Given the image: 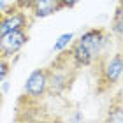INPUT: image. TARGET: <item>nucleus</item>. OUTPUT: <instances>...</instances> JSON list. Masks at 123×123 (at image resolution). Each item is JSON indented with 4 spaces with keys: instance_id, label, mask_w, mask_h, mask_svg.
Segmentation results:
<instances>
[{
    "instance_id": "obj_3",
    "label": "nucleus",
    "mask_w": 123,
    "mask_h": 123,
    "mask_svg": "<svg viewBox=\"0 0 123 123\" xmlns=\"http://www.w3.org/2000/svg\"><path fill=\"white\" fill-rule=\"evenodd\" d=\"M90 67H93V76H95V95L104 97L120 85L123 70L121 51H116L114 55H107L104 51Z\"/></svg>"
},
{
    "instance_id": "obj_1",
    "label": "nucleus",
    "mask_w": 123,
    "mask_h": 123,
    "mask_svg": "<svg viewBox=\"0 0 123 123\" xmlns=\"http://www.w3.org/2000/svg\"><path fill=\"white\" fill-rule=\"evenodd\" d=\"M48 70V95L46 97H62L72 88L74 81L81 72V67L74 62L69 46L58 51V55L46 67Z\"/></svg>"
},
{
    "instance_id": "obj_6",
    "label": "nucleus",
    "mask_w": 123,
    "mask_h": 123,
    "mask_svg": "<svg viewBox=\"0 0 123 123\" xmlns=\"http://www.w3.org/2000/svg\"><path fill=\"white\" fill-rule=\"evenodd\" d=\"M28 12H30V16L33 19L48 18V16H51L55 12H60L58 0H33Z\"/></svg>"
},
{
    "instance_id": "obj_7",
    "label": "nucleus",
    "mask_w": 123,
    "mask_h": 123,
    "mask_svg": "<svg viewBox=\"0 0 123 123\" xmlns=\"http://www.w3.org/2000/svg\"><path fill=\"white\" fill-rule=\"evenodd\" d=\"M105 121H111V123L113 121L114 123H121L123 121V102H121V93L120 92L114 95V98H111Z\"/></svg>"
},
{
    "instance_id": "obj_8",
    "label": "nucleus",
    "mask_w": 123,
    "mask_h": 123,
    "mask_svg": "<svg viewBox=\"0 0 123 123\" xmlns=\"http://www.w3.org/2000/svg\"><path fill=\"white\" fill-rule=\"evenodd\" d=\"M121 4L116 5V11H114V16L113 19H111V33H114L116 37H118V41L121 39V30H123V18H121Z\"/></svg>"
},
{
    "instance_id": "obj_11",
    "label": "nucleus",
    "mask_w": 123,
    "mask_h": 123,
    "mask_svg": "<svg viewBox=\"0 0 123 123\" xmlns=\"http://www.w3.org/2000/svg\"><path fill=\"white\" fill-rule=\"evenodd\" d=\"M79 4V0H58V5H60V11L63 9H72L74 5Z\"/></svg>"
},
{
    "instance_id": "obj_2",
    "label": "nucleus",
    "mask_w": 123,
    "mask_h": 123,
    "mask_svg": "<svg viewBox=\"0 0 123 123\" xmlns=\"http://www.w3.org/2000/svg\"><path fill=\"white\" fill-rule=\"evenodd\" d=\"M111 33L107 28L104 26H95V28L86 30L85 33H81V37L69 44V51L72 55V58L77 65L81 67H90L100 55L105 51V46L109 44Z\"/></svg>"
},
{
    "instance_id": "obj_9",
    "label": "nucleus",
    "mask_w": 123,
    "mask_h": 123,
    "mask_svg": "<svg viewBox=\"0 0 123 123\" xmlns=\"http://www.w3.org/2000/svg\"><path fill=\"white\" fill-rule=\"evenodd\" d=\"M72 39H74V35L72 33H62V35L58 37V41L55 42V46H53V51H62V49H65L69 44L72 42Z\"/></svg>"
},
{
    "instance_id": "obj_12",
    "label": "nucleus",
    "mask_w": 123,
    "mask_h": 123,
    "mask_svg": "<svg viewBox=\"0 0 123 123\" xmlns=\"http://www.w3.org/2000/svg\"><path fill=\"white\" fill-rule=\"evenodd\" d=\"M32 4H33V0H14V5L18 9H23V11H30Z\"/></svg>"
},
{
    "instance_id": "obj_15",
    "label": "nucleus",
    "mask_w": 123,
    "mask_h": 123,
    "mask_svg": "<svg viewBox=\"0 0 123 123\" xmlns=\"http://www.w3.org/2000/svg\"><path fill=\"white\" fill-rule=\"evenodd\" d=\"M0 18H2V11H0Z\"/></svg>"
},
{
    "instance_id": "obj_13",
    "label": "nucleus",
    "mask_w": 123,
    "mask_h": 123,
    "mask_svg": "<svg viewBox=\"0 0 123 123\" xmlns=\"http://www.w3.org/2000/svg\"><path fill=\"white\" fill-rule=\"evenodd\" d=\"M2 104H4V92L0 90V107H2Z\"/></svg>"
},
{
    "instance_id": "obj_5",
    "label": "nucleus",
    "mask_w": 123,
    "mask_h": 123,
    "mask_svg": "<svg viewBox=\"0 0 123 123\" xmlns=\"http://www.w3.org/2000/svg\"><path fill=\"white\" fill-rule=\"evenodd\" d=\"M23 93L28 95L30 98H35V100H41L48 95V70H46V67L35 69L26 77L25 86H23Z\"/></svg>"
},
{
    "instance_id": "obj_14",
    "label": "nucleus",
    "mask_w": 123,
    "mask_h": 123,
    "mask_svg": "<svg viewBox=\"0 0 123 123\" xmlns=\"http://www.w3.org/2000/svg\"><path fill=\"white\" fill-rule=\"evenodd\" d=\"M5 5H7V4H5V0H0V11H4Z\"/></svg>"
},
{
    "instance_id": "obj_4",
    "label": "nucleus",
    "mask_w": 123,
    "mask_h": 123,
    "mask_svg": "<svg viewBox=\"0 0 123 123\" xmlns=\"http://www.w3.org/2000/svg\"><path fill=\"white\" fill-rule=\"evenodd\" d=\"M30 33L28 28H21V30H11L0 35V56L2 58H12L14 55H18L23 46L28 42Z\"/></svg>"
},
{
    "instance_id": "obj_10",
    "label": "nucleus",
    "mask_w": 123,
    "mask_h": 123,
    "mask_svg": "<svg viewBox=\"0 0 123 123\" xmlns=\"http://www.w3.org/2000/svg\"><path fill=\"white\" fill-rule=\"evenodd\" d=\"M9 72H11V60L0 56V85H2V83L7 79Z\"/></svg>"
}]
</instances>
